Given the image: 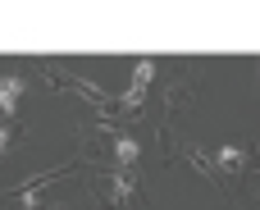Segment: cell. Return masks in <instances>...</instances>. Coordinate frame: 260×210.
Wrapping results in <instances>:
<instances>
[{
  "mask_svg": "<svg viewBox=\"0 0 260 210\" xmlns=\"http://www.w3.org/2000/svg\"><path fill=\"white\" fill-rule=\"evenodd\" d=\"M151 78H155V59H137V69H133V87H128V96L119 101L123 110H133V105H142V96H146V87H151Z\"/></svg>",
  "mask_w": 260,
  "mask_h": 210,
  "instance_id": "cell-1",
  "label": "cell"
},
{
  "mask_svg": "<svg viewBox=\"0 0 260 210\" xmlns=\"http://www.w3.org/2000/svg\"><path fill=\"white\" fill-rule=\"evenodd\" d=\"M18 96H23V78H0V114H14V105H18Z\"/></svg>",
  "mask_w": 260,
  "mask_h": 210,
  "instance_id": "cell-2",
  "label": "cell"
},
{
  "mask_svg": "<svg viewBox=\"0 0 260 210\" xmlns=\"http://www.w3.org/2000/svg\"><path fill=\"white\" fill-rule=\"evenodd\" d=\"M114 160H119V169H133V160H137V142H133V137H114Z\"/></svg>",
  "mask_w": 260,
  "mask_h": 210,
  "instance_id": "cell-3",
  "label": "cell"
},
{
  "mask_svg": "<svg viewBox=\"0 0 260 210\" xmlns=\"http://www.w3.org/2000/svg\"><path fill=\"white\" fill-rule=\"evenodd\" d=\"M219 165H224L229 174H238V169H242V151H238V146H219Z\"/></svg>",
  "mask_w": 260,
  "mask_h": 210,
  "instance_id": "cell-4",
  "label": "cell"
},
{
  "mask_svg": "<svg viewBox=\"0 0 260 210\" xmlns=\"http://www.w3.org/2000/svg\"><path fill=\"white\" fill-rule=\"evenodd\" d=\"M9 137H14V124H0V151L9 146Z\"/></svg>",
  "mask_w": 260,
  "mask_h": 210,
  "instance_id": "cell-5",
  "label": "cell"
}]
</instances>
